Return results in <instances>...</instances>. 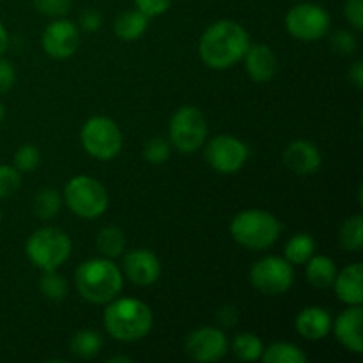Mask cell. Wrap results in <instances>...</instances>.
I'll list each match as a JSON object with an SVG mask.
<instances>
[{
    "mask_svg": "<svg viewBox=\"0 0 363 363\" xmlns=\"http://www.w3.org/2000/svg\"><path fill=\"white\" fill-rule=\"evenodd\" d=\"M241 60L245 62L247 74L255 84H268L279 71V60L268 45H250Z\"/></svg>",
    "mask_w": 363,
    "mask_h": 363,
    "instance_id": "e0dca14e",
    "label": "cell"
},
{
    "mask_svg": "<svg viewBox=\"0 0 363 363\" xmlns=\"http://www.w3.org/2000/svg\"><path fill=\"white\" fill-rule=\"evenodd\" d=\"M186 354L195 362L215 363L222 360L229 351V340L225 333L215 326H204L188 335L184 342Z\"/></svg>",
    "mask_w": 363,
    "mask_h": 363,
    "instance_id": "7c38bea8",
    "label": "cell"
},
{
    "mask_svg": "<svg viewBox=\"0 0 363 363\" xmlns=\"http://www.w3.org/2000/svg\"><path fill=\"white\" fill-rule=\"evenodd\" d=\"M170 142H167L165 138H151L147 144L144 145V160L151 165H162L167 160L170 158Z\"/></svg>",
    "mask_w": 363,
    "mask_h": 363,
    "instance_id": "4dcf8cb0",
    "label": "cell"
},
{
    "mask_svg": "<svg viewBox=\"0 0 363 363\" xmlns=\"http://www.w3.org/2000/svg\"><path fill=\"white\" fill-rule=\"evenodd\" d=\"M262 351H264V344H262V340L255 333H240L233 340V353L241 362L261 360Z\"/></svg>",
    "mask_w": 363,
    "mask_h": 363,
    "instance_id": "484cf974",
    "label": "cell"
},
{
    "mask_svg": "<svg viewBox=\"0 0 363 363\" xmlns=\"http://www.w3.org/2000/svg\"><path fill=\"white\" fill-rule=\"evenodd\" d=\"M362 323H363L362 305H347L346 311L340 312V315L332 325V330L335 332L337 340H339L340 346L346 347L350 353H354V354L363 353Z\"/></svg>",
    "mask_w": 363,
    "mask_h": 363,
    "instance_id": "9a60e30c",
    "label": "cell"
},
{
    "mask_svg": "<svg viewBox=\"0 0 363 363\" xmlns=\"http://www.w3.org/2000/svg\"><path fill=\"white\" fill-rule=\"evenodd\" d=\"M0 220H2V209H0Z\"/></svg>",
    "mask_w": 363,
    "mask_h": 363,
    "instance_id": "7bdbcfd3",
    "label": "cell"
},
{
    "mask_svg": "<svg viewBox=\"0 0 363 363\" xmlns=\"http://www.w3.org/2000/svg\"><path fill=\"white\" fill-rule=\"evenodd\" d=\"M39 291L48 300L60 301L67 296V282L60 273H57V269H50V272H43L39 279Z\"/></svg>",
    "mask_w": 363,
    "mask_h": 363,
    "instance_id": "f1b7e54d",
    "label": "cell"
},
{
    "mask_svg": "<svg viewBox=\"0 0 363 363\" xmlns=\"http://www.w3.org/2000/svg\"><path fill=\"white\" fill-rule=\"evenodd\" d=\"M82 147L89 156L108 162L123 151V131L113 119L106 116H94L87 119L80 131Z\"/></svg>",
    "mask_w": 363,
    "mask_h": 363,
    "instance_id": "52a82bcc",
    "label": "cell"
},
{
    "mask_svg": "<svg viewBox=\"0 0 363 363\" xmlns=\"http://www.w3.org/2000/svg\"><path fill=\"white\" fill-rule=\"evenodd\" d=\"M73 243L62 229L43 227L32 233L25 245V254L28 261L41 272L59 269L69 259Z\"/></svg>",
    "mask_w": 363,
    "mask_h": 363,
    "instance_id": "5b68a950",
    "label": "cell"
},
{
    "mask_svg": "<svg viewBox=\"0 0 363 363\" xmlns=\"http://www.w3.org/2000/svg\"><path fill=\"white\" fill-rule=\"evenodd\" d=\"M16 84V69L13 62L0 57V96L7 94Z\"/></svg>",
    "mask_w": 363,
    "mask_h": 363,
    "instance_id": "d590c367",
    "label": "cell"
},
{
    "mask_svg": "<svg viewBox=\"0 0 363 363\" xmlns=\"http://www.w3.org/2000/svg\"><path fill=\"white\" fill-rule=\"evenodd\" d=\"M247 144L233 135H218L208 142L204 149V158L213 170L220 174H234L241 170L247 163Z\"/></svg>",
    "mask_w": 363,
    "mask_h": 363,
    "instance_id": "8fae6325",
    "label": "cell"
},
{
    "mask_svg": "<svg viewBox=\"0 0 363 363\" xmlns=\"http://www.w3.org/2000/svg\"><path fill=\"white\" fill-rule=\"evenodd\" d=\"M62 195L55 188H43L34 197V213L41 220H50L59 215L62 208Z\"/></svg>",
    "mask_w": 363,
    "mask_h": 363,
    "instance_id": "4316f807",
    "label": "cell"
},
{
    "mask_svg": "<svg viewBox=\"0 0 363 363\" xmlns=\"http://www.w3.org/2000/svg\"><path fill=\"white\" fill-rule=\"evenodd\" d=\"M21 186V172L14 167L0 163V199H7L18 191Z\"/></svg>",
    "mask_w": 363,
    "mask_h": 363,
    "instance_id": "1f68e13d",
    "label": "cell"
},
{
    "mask_svg": "<svg viewBox=\"0 0 363 363\" xmlns=\"http://www.w3.org/2000/svg\"><path fill=\"white\" fill-rule=\"evenodd\" d=\"M344 16L351 27L362 30L363 28V0H346L344 4Z\"/></svg>",
    "mask_w": 363,
    "mask_h": 363,
    "instance_id": "8d00e7d4",
    "label": "cell"
},
{
    "mask_svg": "<svg viewBox=\"0 0 363 363\" xmlns=\"http://www.w3.org/2000/svg\"><path fill=\"white\" fill-rule=\"evenodd\" d=\"M7 46H9V34H7V28L4 27V23L0 21V57L6 53Z\"/></svg>",
    "mask_w": 363,
    "mask_h": 363,
    "instance_id": "ab89813d",
    "label": "cell"
},
{
    "mask_svg": "<svg viewBox=\"0 0 363 363\" xmlns=\"http://www.w3.org/2000/svg\"><path fill=\"white\" fill-rule=\"evenodd\" d=\"M103 25V16L99 14V11L96 9H87L80 18V27L85 32H98Z\"/></svg>",
    "mask_w": 363,
    "mask_h": 363,
    "instance_id": "74e56055",
    "label": "cell"
},
{
    "mask_svg": "<svg viewBox=\"0 0 363 363\" xmlns=\"http://www.w3.org/2000/svg\"><path fill=\"white\" fill-rule=\"evenodd\" d=\"M335 287V294L342 303L362 305L363 303V266L362 262L346 266L342 272H337L335 280L332 284Z\"/></svg>",
    "mask_w": 363,
    "mask_h": 363,
    "instance_id": "d6986e66",
    "label": "cell"
},
{
    "mask_svg": "<svg viewBox=\"0 0 363 363\" xmlns=\"http://www.w3.org/2000/svg\"><path fill=\"white\" fill-rule=\"evenodd\" d=\"M229 230L236 243L259 252L277 243L282 225L272 213L262 209H245L234 216Z\"/></svg>",
    "mask_w": 363,
    "mask_h": 363,
    "instance_id": "277c9868",
    "label": "cell"
},
{
    "mask_svg": "<svg viewBox=\"0 0 363 363\" xmlns=\"http://www.w3.org/2000/svg\"><path fill=\"white\" fill-rule=\"evenodd\" d=\"M262 362L266 363H305L308 360L307 354L298 346L291 342H275L264 347L262 351Z\"/></svg>",
    "mask_w": 363,
    "mask_h": 363,
    "instance_id": "d4e9b609",
    "label": "cell"
},
{
    "mask_svg": "<svg viewBox=\"0 0 363 363\" xmlns=\"http://www.w3.org/2000/svg\"><path fill=\"white\" fill-rule=\"evenodd\" d=\"M41 46L45 53L52 59H69L80 46V32L69 20L57 18L45 28L41 35Z\"/></svg>",
    "mask_w": 363,
    "mask_h": 363,
    "instance_id": "4fadbf2b",
    "label": "cell"
},
{
    "mask_svg": "<svg viewBox=\"0 0 363 363\" xmlns=\"http://www.w3.org/2000/svg\"><path fill=\"white\" fill-rule=\"evenodd\" d=\"M123 269L126 279L135 286H152L162 275V264L155 252L147 248H135L124 255Z\"/></svg>",
    "mask_w": 363,
    "mask_h": 363,
    "instance_id": "5bb4252c",
    "label": "cell"
},
{
    "mask_svg": "<svg viewBox=\"0 0 363 363\" xmlns=\"http://www.w3.org/2000/svg\"><path fill=\"white\" fill-rule=\"evenodd\" d=\"M347 78H350L351 84L357 89L363 87V62L362 60H357L353 66L350 67V73H347Z\"/></svg>",
    "mask_w": 363,
    "mask_h": 363,
    "instance_id": "f35d334b",
    "label": "cell"
},
{
    "mask_svg": "<svg viewBox=\"0 0 363 363\" xmlns=\"http://www.w3.org/2000/svg\"><path fill=\"white\" fill-rule=\"evenodd\" d=\"M110 363H116V362H128L130 363L131 362V358H128V357H124V354H117V357H112L108 360Z\"/></svg>",
    "mask_w": 363,
    "mask_h": 363,
    "instance_id": "60d3db41",
    "label": "cell"
},
{
    "mask_svg": "<svg viewBox=\"0 0 363 363\" xmlns=\"http://www.w3.org/2000/svg\"><path fill=\"white\" fill-rule=\"evenodd\" d=\"M250 282L259 293L266 296H279L287 293L294 284L293 264L286 257L268 255L252 266Z\"/></svg>",
    "mask_w": 363,
    "mask_h": 363,
    "instance_id": "30bf717a",
    "label": "cell"
},
{
    "mask_svg": "<svg viewBox=\"0 0 363 363\" xmlns=\"http://www.w3.org/2000/svg\"><path fill=\"white\" fill-rule=\"evenodd\" d=\"M339 241L347 252H360L363 247V218L360 215L350 216L339 230Z\"/></svg>",
    "mask_w": 363,
    "mask_h": 363,
    "instance_id": "83f0119b",
    "label": "cell"
},
{
    "mask_svg": "<svg viewBox=\"0 0 363 363\" xmlns=\"http://www.w3.org/2000/svg\"><path fill=\"white\" fill-rule=\"evenodd\" d=\"M101 347L103 339L94 330H80V332L74 333L69 344L71 353L77 358H82V360H91V358H94L101 351Z\"/></svg>",
    "mask_w": 363,
    "mask_h": 363,
    "instance_id": "603a6c76",
    "label": "cell"
},
{
    "mask_svg": "<svg viewBox=\"0 0 363 363\" xmlns=\"http://www.w3.org/2000/svg\"><path fill=\"white\" fill-rule=\"evenodd\" d=\"M105 330L112 339L121 342H135L152 330V311L138 298H113L103 312Z\"/></svg>",
    "mask_w": 363,
    "mask_h": 363,
    "instance_id": "7a4b0ae2",
    "label": "cell"
},
{
    "mask_svg": "<svg viewBox=\"0 0 363 363\" xmlns=\"http://www.w3.org/2000/svg\"><path fill=\"white\" fill-rule=\"evenodd\" d=\"M39 163H41V152H39V149L35 147V145L23 144L16 149V152H14L13 167L18 172H32V170L38 169Z\"/></svg>",
    "mask_w": 363,
    "mask_h": 363,
    "instance_id": "f546056e",
    "label": "cell"
},
{
    "mask_svg": "<svg viewBox=\"0 0 363 363\" xmlns=\"http://www.w3.org/2000/svg\"><path fill=\"white\" fill-rule=\"evenodd\" d=\"M305 268V277L318 289H326L333 284L337 277V264L328 255H312Z\"/></svg>",
    "mask_w": 363,
    "mask_h": 363,
    "instance_id": "44dd1931",
    "label": "cell"
},
{
    "mask_svg": "<svg viewBox=\"0 0 363 363\" xmlns=\"http://www.w3.org/2000/svg\"><path fill=\"white\" fill-rule=\"evenodd\" d=\"M250 46V35L234 20L209 25L199 41V55L211 69H229L240 62Z\"/></svg>",
    "mask_w": 363,
    "mask_h": 363,
    "instance_id": "6da1fadb",
    "label": "cell"
},
{
    "mask_svg": "<svg viewBox=\"0 0 363 363\" xmlns=\"http://www.w3.org/2000/svg\"><path fill=\"white\" fill-rule=\"evenodd\" d=\"M332 48L335 50L339 55H351V53L357 52L358 41L357 35L350 30H337L332 34Z\"/></svg>",
    "mask_w": 363,
    "mask_h": 363,
    "instance_id": "836d02e7",
    "label": "cell"
},
{
    "mask_svg": "<svg viewBox=\"0 0 363 363\" xmlns=\"http://www.w3.org/2000/svg\"><path fill=\"white\" fill-rule=\"evenodd\" d=\"M286 259L291 264H305L315 254V241L311 234L298 233L287 241L284 248Z\"/></svg>",
    "mask_w": 363,
    "mask_h": 363,
    "instance_id": "cb8c5ba5",
    "label": "cell"
},
{
    "mask_svg": "<svg viewBox=\"0 0 363 363\" xmlns=\"http://www.w3.org/2000/svg\"><path fill=\"white\" fill-rule=\"evenodd\" d=\"M330 23L328 11L314 2L296 4L286 14V30L298 41H319L328 34Z\"/></svg>",
    "mask_w": 363,
    "mask_h": 363,
    "instance_id": "9c48e42d",
    "label": "cell"
},
{
    "mask_svg": "<svg viewBox=\"0 0 363 363\" xmlns=\"http://www.w3.org/2000/svg\"><path fill=\"white\" fill-rule=\"evenodd\" d=\"M170 145L183 155H191L206 144L208 121L197 106H181L169 123Z\"/></svg>",
    "mask_w": 363,
    "mask_h": 363,
    "instance_id": "ba28073f",
    "label": "cell"
},
{
    "mask_svg": "<svg viewBox=\"0 0 363 363\" xmlns=\"http://www.w3.org/2000/svg\"><path fill=\"white\" fill-rule=\"evenodd\" d=\"M149 18L138 9L126 11L113 21V32L123 41H137L147 32Z\"/></svg>",
    "mask_w": 363,
    "mask_h": 363,
    "instance_id": "ffe728a7",
    "label": "cell"
},
{
    "mask_svg": "<svg viewBox=\"0 0 363 363\" xmlns=\"http://www.w3.org/2000/svg\"><path fill=\"white\" fill-rule=\"evenodd\" d=\"M74 286L84 300L106 305L123 291V272L112 259H87L74 272Z\"/></svg>",
    "mask_w": 363,
    "mask_h": 363,
    "instance_id": "3957f363",
    "label": "cell"
},
{
    "mask_svg": "<svg viewBox=\"0 0 363 363\" xmlns=\"http://www.w3.org/2000/svg\"><path fill=\"white\" fill-rule=\"evenodd\" d=\"M96 247L103 257L116 259L123 255L124 248H126V236H124L123 229H119L117 225H106L96 236Z\"/></svg>",
    "mask_w": 363,
    "mask_h": 363,
    "instance_id": "7402d4cb",
    "label": "cell"
},
{
    "mask_svg": "<svg viewBox=\"0 0 363 363\" xmlns=\"http://www.w3.org/2000/svg\"><path fill=\"white\" fill-rule=\"evenodd\" d=\"M135 9H138L140 13H144L145 16L151 20V18L162 16L169 11L172 0H133Z\"/></svg>",
    "mask_w": 363,
    "mask_h": 363,
    "instance_id": "e575fe53",
    "label": "cell"
},
{
    "mask_svg": "<svg viewBox=\"0 0 363 363\" xmlns=\"http://www.w3.org/2000/svg\"><path fill=\"white\" fill-rule=\"evenodd\" d=\"M73 0H34L35 9L48 18H62L71 11Z\"/></svg>",
    "mask_w": 363,
    "mask_h": 363,
    "instance_id": "d6a6232c",
    "label": "cell"
},
{
    "mask_svg": "<svg viewBox=\"0 0 363 363\" xmlns=\"http://www.w3.org/2000/svg\"><path fill=\"white\" fill-rule=\"evenodd\" d=\"M62 199L77 216L94 220L108 209V191L92 176H74L67 181Z\"/></svg>",
    "mask_w": 363,
    "mask_h": 363,
    "instance_id": "8992f818",
    "label": "cell"
},
{
    "mask_svg": "<svg viewBox=\"0 0 363 363\" xmlns=\"http://www.w3.org/2000/svg\"><path fill=\"white\" fill-rule=\"evenodd\" d=\"M6 119V106H4V103H0V123Z\"/></svg>",
    "mask_w": 363,
    "mask_h": 363,
    "instance_id": "b9f144b4",
    "label": "cell"
},
{
    "mask_svg": "<svg viewBox=\"0 0 363 363\" xmlns=\"http://www.w3.org/2000/svg\"><path fill=\"white\" fill-rule=\"evenodd\" d=\"M284 163L298 176H311L321 169L323 156L315 144L308 140H294L284 151Z\"/></svg>",
    "mask_w": 363,
    "mask_h": 363,
    "instance_id": "2e32d148",
    "label": "cell"
},
{
    "mask_svg": "<svg viewBox=\"0 0 363 363\" xmlns=\"http://www.w3.org/2000/svg\"><path fill=\"white\" fill-rule=\"evenodd\" d=\"M333 319L325 308L321 307H305L300 314L296 315V321H294V326H296V332L300 333L303 339L312 340H323L325 337L330 335L332 332Z\"/></svg>",
    "mask_w": 363,
    "mask_h": 363,
    "instance_id": "ac0fdd59",
    "label": "cell"
}]
</instances>
